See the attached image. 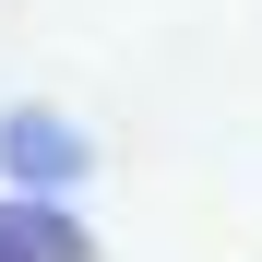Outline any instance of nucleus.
I'll return each instance as SVG.
<instances>
[{"instance_id":"obj_1","label":"nucleus","mask_w":262,"mask_h":262,"mask_svg":"<svg viewBox=\"0 0 262 262\" xmlns=\"http://www.w3.org/2000/svg\"><path fill=\"white\" fill-rule=\"evenodd\" d=\"M0 262H83V227L60 203H0Z\"/></svg>"},{"instance_id":"obj_2","label":"nucleus","mask_w":262,"mask_h":262,"mask_svg":"<svg viewBox=\"0 0 262 262\" xmlns=\"http://www.w3.org/2000/svg\"><path fill=\"white\" fill-rule=\"evenodd\" d=\"M0 167H12V179H72V167H83V143H72V131L60 119H0Z\"/></svg>"}]
</instances>
